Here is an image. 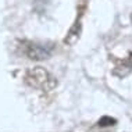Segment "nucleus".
Wrapping results in <instances>:
<instances>
[{"instance_id": "f257e3e1", "label": "nucleus", "mask_w": 132, "mask_h": 132, "mask_svg": "<svg viewBox=\"0 0 132 132\" xmlns=\"http://www.w3.org/2000/svg\"><path fill=\"white\" fill-rule=\"evenodd\" d=\"M25 84L31 88L42 89V90H53L57 86L56 78L42 67H34L25 72Z\"/></svg>"}, {"instance_id": "f03ea898", "label": "nucleus", "mask_w": 132, "mask_h": 132, "mask_svg": "<svg viewBox=\"0 0 132 132\" xmlns=\"http://www.w3.org/2000/svg\"><path fill=\"white\" fill-rule=\"evenodd\" d=\"M24 53L28 56V59L40 61L46 60L52 56L53 45L52 43H34V42H27L24 46Z\"/></svg>"}, {"instance_id": "7ed1b4c3", "label": "nucleus", "mask_w": 132, "mask_h": 132, "mask_svg": "<svg viewBox=\"0 0 132 132\" xmlns=\"http://www.w3.org/2000/svg\"><path fill=\"white\" fill-rule=\"evenodd\" d=\"M114 63L116 67L113 70V75L118 77V78H125L127 75H129L132 72V53H129V56L125 59H116V57H110Z\"/></svg>"}, {"instance_id": "20e7f679", "label": "nucleus", "mask_w": 132, "mask_h": 132, "mask_svg": "<svg viewBox=\"0 0 132 132\" xmlns=\"http://www.w3.org/2000/svg\"><path fill=\"white\" fill-rule=\"evenodd\" d=\"M81 17L79 15L78 18L75 20V22L72 24V27L70 28V31L67 32V36L64 38V43L67 46H74L77 43L78 40H79L81 38V34H82V22H81Z\"/></svg>"}, {"instance_id": "39448f33", "label": "nucleus", "mask_w": 132, "mask_h": 132, "mask_svg": "<svg viewBox=\"0 0 132 132\" xmlns=\"http://www.w3.org/2000/svg\"><path fill=\"white\" fill-rule=\"evenodd\" d=\"M117 124V120L116 118H111V117H102L100 120L97 121V127L100 128H104V127H113Z\"/></svg>"}]
</instances>
